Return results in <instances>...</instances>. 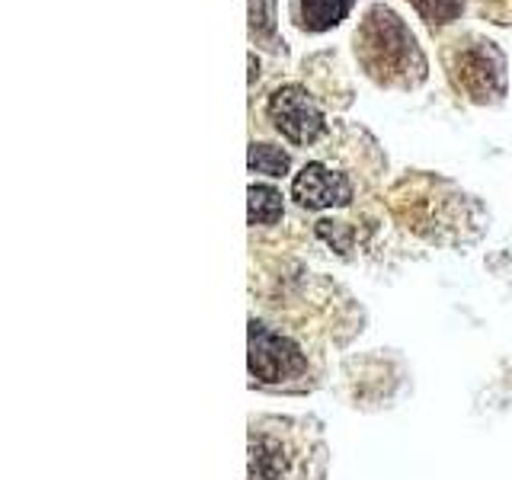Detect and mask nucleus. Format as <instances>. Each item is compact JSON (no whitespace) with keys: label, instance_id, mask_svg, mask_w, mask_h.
I'll use <instances>...</instances> for the list:
<instances>
[{"label":"nucleus","instance_id":"10","mask_svg":"<svg viewBox=\"0 0 512 480\" xmlns=\"http://www.w3.org/2000/svg\"><path fill=\"white\" fill-rule=\"evenodd\" d=\"M416 4H420V10L429 16L432 23H448L461 10L464 0H416Z\"/></svg>","mask_w":512,"mask_h":480},{"label":"nucleus","instance_id":"8","mask_svg":"<svg viewBox=\"0 0 512 480\" xmlns=\"http://www.w3.org/2000/svg\"><path fill=\"white\" fill-rule=\"evenodd\" d=\"M282 218V196L272 186H250V224H276Z\"/></svg>","mask_w":512,"mask_h":480},{"label":"nucleus","instance_id":"2","mask_svg":"<svg viewBox=\"0 0 512 480\" xmlns=\"http://www.w3.org/2000/svg\"><path fill=\"white\" fill-rule=\"evenodd\" d=\"M250 372L263 384H279L304 372L301 349L285 340V336L272 333L266 324H250Z\"/></svg>","mask_w":512,"mask_h":480},{"label":"nucleus","instance_id":"7","mask_svg":"<svg viewBox=\"0 0 512 480\" xmlns=\"http://www.w3.org/2000/svg\"><path fill=\"white\" fill-rule=\"evenodd\" d=\"M349 7L352 0H301V23L311 32H324L340 23Z\"/></svg>","mask_w":512,"mask_h":480},{"label":"nucleus","instance_id":"3","mask_svg":"<svg viewBox=\"0 0 512 480\" xmlns=\"http://www.w3.org/2000/svg\"><path fill=\"white\" fill-rule=\"evenodd\" d=\"M269 119L279 132L295 144H311L324 132V116L304 87H279L269 96Z\"/></svg>","mask_w":512,"mask_h":480},{"label":"nucleus","instance_id":"4","mask_svg":"<svg viewBox=\"0 0 512 480\" xmlns=\"http://www.w3.org/2000/svg\"><path fill=\"white\" fill-rule=\"evenodd\" d=\"M455 77H458V84L474 96V100H480V103L496 100L506 87L503 55L496 52L490 42L464 48V52L458 55V64H455Z\"/></svg>","mask_w":512,"mask_h":480},{"label":"nucleus","instance_id":"5","mask_svg":"<svg viewBox=\"0 0 512 480\" xmlns=\"http://www.w3.org/2000/svg\"><path fill=\"white\" fill-rule=\"evenodd\" d=\"M292 196L304 208H333L352 199V186L343 173H333L324 164H308L295 176Z\"/></svg>","mask_w":512,"mask_h":480},{"label":"nucleus","instance_id":"1","mask_svg":"<svg viewBox=\"0 0 512 480\" xmlns=\"http://www.w3.org/2000/svg\"><path fill=\"white\" fill-rule=\"evenodd\" d=\"M356 42H359V55L365 61V68L375 77H381L384 84H410V71H416L410 68V61L423 68V58L416 52V42L407 32V26L400 23L397 13L384 7H375L368 13ZM416 74H423V71H416Z\"/></svg>","mask_w":512,"mask_h":480},{"label":"nucleus","instance_id":"9","mask_svg":"<svg viewBox=\"0 0 512 480\" xmlns=\"http://www.w3.org/2000/svg\"><path fill=\"white\" fill-rule=\"evenodd\" d=\"M250 170L266 173V176H282L288 173V154L272 144H250Z\"/></svg>","mask_w":512,"mask_h":480},{"label":"nucleus","instance_id":"6","mask_svg":"<svg viewBox=\"0 0 512 480\" xmlns=\"http://www.w3.org/2000/svg\"><path fill=\"white\" fill-rule=\"evenodd\" d=\"M250 480H292V464H288L285 448L269 439L260 436L250 442Z\"/></svg>","mask_w":512,"mask_h":480}]
</instances>
